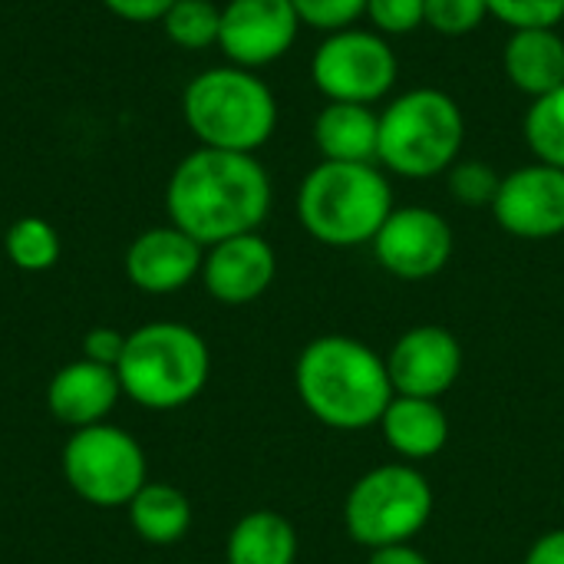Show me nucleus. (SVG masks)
<instances>
[{"instance_id":"nucleus-27","label":"nucleus","mask_w":564,"mask_h":564,"mask_svg":"<svg viewBox=\"0 0 564 564\" xmlns=\"http://www.w3.org/2000/svg\"><path fill=\"white\" fill-rule=\"evenodd\" d=\"M489 17L486 0H426V26L443 36H469Z\"/></svg>"},{"instance_id":"nucleus-30","label":"nucleus","mask_w":564,"mask_h":564,"mask_svg":"<svg viewBox=\"0 0 564 564\" xmlns=\"http://www.w3.org/2000/svg\"><path fill=\"white\" fill-rule=\"evenodd\" d=\"M126 337L129 334H122L116 327H93L83 337V357L93 364H102V367H119L122 350H126Z\"/></svg>"},{"instance_id":"nucleus-11","label":"nucleus","mask_w":564,"mask_h":564,"mask_svg":"<svg viewBox=\"0 0 564 564\" xmlns=\"http://www.w3.org/2000/svg\"><path fill=\"white\" fill-rule=\"evenodd\" d=\"M301 33L291 0H228L221 7L218 50L231 66L261 69L288 56Z\"/></svg>"},{"instance_id":"nucleus-13","label":"nucleus","mask_w":564,"mask_h":564,"mask_svg":"<svg viewBox=\"0 0 564 564\" xmlns=\"http://www.w3.org/2000/svg\"><path fill=\"white\" fill-rule=\"evenodd\" d=\"M387 373L393 393L440 400L463 373V344L446 327L420 324L393 344L387 354Z\"/></svg>"},{"instance_id":"nucleus-5","label":"nucleus","mask_w":564,"mask_h":564,"mask_svg":"<svg viewBox=\"0 0 564 564\" xmlns=\"http://www.w3.org/2000/svg\"><path fill=\"white\" fill-rule=\"evenodd\" d=\"M116 373L132 403L145 410H178L205 390L212 354L202 334L188 324L155 321L126 337Z\"/></svg>"},{"instance_id":"nucleus-24","label":"nucleus","mask_w":564,"mask_h":564,"mask_svg":"<svg viewBox=\"0 0 564 564\" xmlns=\"http://www.w3.org/2000/svg\"><path fill=\"white\" fill-rule=\"evenodd\" d=\"M522 132H525V142H529L535 162L564 169V86H558L549 96L532 99Z\"/></svg>"},{"instance_id":"nucleus-6","label":"nucleus","mask_w":564,"mask_h":564,"mask_svg":"<svg viewBox=\"0 0 564 564\" xmlns=\"http://www.w3.org/2000/svg\"><path fill=\"white\" fill-rule=\"evenodd\" d=\"M466 142V116L459 102L436 86L400 93L380 112L377 165L403 178L446 175L459 162Z\"/></svg>"},{"instance_id":"nucleus-31","label":"nucleus","mask_w":564,"mask_h":564,"mask_svg":"<svg viewBox=\"0 0 564 564\" xmlns=\"http://www.w3.org/2000/svg\"><path fill=\"white\" fill-rule=\"evenodd\" d=\"M102 3L119 20H129V23H155V20L165 17V10L175 0H102Z\"/></svg>"},{"instance_id":"nucleus-28","label":"nucleus","mask_w":564,"mask_h":564,"mask_svg":"<svg viewBox=\"0 0 564 564\" xmlns=\"http://www.w3.org/2000/svg\"><path fill=\"white\" fill-rule=\"evenodd\" d=\"M489 17L509 30H539L558 26L564 20V0H486Z\"/></svg>"},{"instance_id":"nucleus-15","label":"nucleus","mask_w":564,"mask_h":564,"mask_svg":"<svg viewBox=\"0 0 564 564\" xmlns=\"http://www.w3.org/2000/svg\"><path fill=\"white\" fill-rule=\"evenodd\" d=\"M202 261L205 248L169 221L135 235L126 251V278L145 294H172L202 274Z\"/></svg>"},{"instance_id":"nucleus-29","label":"nucleus","mask_w":564,"mask_h":564,"mask_svg":"<svg viewBox=\"0 0 564 564\" xmlns=\"http://www.w3.org/2000/svg\"><path fill=\"white\" fill-rule=\"evenodd\" d=\"M367 20L383 36H406L426 26V0H367Z\"/></svg>"},{"instance_id":"nucleus-14","label":"nucleus","mask_w":564,"mask_h":564,"mask_svg":"<svg viewBox=\"0 0 564 564\" xmlns=\"http://www.w3.org/2000/svg\"><path fill=\"white\" fill-rule=\"evenodd\" d=\"M274 274H278L274 248L258 231H251L205 248L198 278L218 304L241 307L258 301L274 284Z\"/></svg>"},{"instance_id":"nucleus-25","label":"nucleus","mask_w":564,"mask_h":564,"mask_svg":"<svg viewBox=\"0 0 564 564\" xmlns=\"http://www.w3.org/2000/svg\"><path fill=\"white\" fill-rule=\"evenodd\" d=\"M499 185H502V175L479 159H459L446 172V188H449L453 202H459L466 208H492Z\"/></svg>"},{"instance_id":"nucleus-9","label":"nucleus","mask_w":564,"mask_h":564,"mask_svg":"<svg viewBox=\"0 0 564 564\" xmlns=\"http://www.w3.org/2000/svg\"><path fill=\"white\" fill-rule=\"evenodd\" d=\"M397 76V50L383 33L364 26L327 33L311 56V79L327 102L373 106L390 96Z\"/></svg>"},{"instance_id":"nucleus-18","label":"nucleus","mask_w":564,"mask_h":564,"mask_svg":"<svg viewBox=\"0 0 564 564\" xmlns=\"http://www.w3.org/2000/svg\"><path fill=\"white\" fill-rule=\"evenodd\" d=\"M314 145L324 162H373L380 152V112L364 102H327L314 116Z\"/></svg>"},{"instance_id":"nucleus-26","label":"nucleus","mask_w":564,"mask_h":564,"mask_svg":"<svg viewBox=\"0 0 564 564\" xmlns=\"http://www.w3.org/2000/svg\"><path fill=\"white\" fill-rule=\"evenodd\" d=\"M294 13L301 20V26L337 33V30H350L357 26L360 17H367V0H291Z\"/></svg>"},{"instance_id":"nucleus-12","label":"nucleus","mask_w":564,"mask_h":564,"mask_svg":"<svg viewBox=\"0 0 564 564\" xmlns=\"http://www.w3.org/2000/svg\"><path fill=\"white\" fill-rule=\"evenodd\" d=\"M492 215L506 235L522 241L564 235V169L532 162L502 175Z\"/></svg>"},{"instance_id":"nucleus-22","label":"nucleus","mask_w":564,"mask_h":564,"mask_svg":"<svg viewBox=\"0 0 564 564\" xmlns=\"http://www.w3.org/2000/svg\"><path fill=\"white\" fill-rule=\"evenodd\" d=\"M3 251L10 258L13 268L26 271V274H40L50 271L59 261V235L56 228L40 218V215H23L17 218L7 235H3Z\"/></svg>"},{"instance_id":"nucleus-19","label":"nucleus","mask_w":564,"mask_h":564,"mask_svg":"<svg viewBox=\"0 0 564 564\" xmlns=\"http://www.w3.org/2000/svg\"><path fill=\"white\" fill-rule=\"evenodd\" d=\"M387 446L403 459H433L449 440V420L436 400L423 397H393L387 413L377 423Z\"/></svg>"},{"instance_id":"nucleus-10","label":"nucleus","mask_w":564,"mask_h":564,"mask_svg":"<svg viewBox=\"0 0 564 564\" xmlns=\"http://www.w3.org/2000/svg\"><path fill=\"white\" fill-rule=\"evenodd\" d=\"M383 271L400 281H426L436 278L456 248L449 221L423 205L393 208L377 238L370 241Z\"/></svg>"},{"instance_id":"nucleus-33","label":"nucleus","mask_w":564,"mask_h":564,"mask_svg":"<svg viewBox=\"0 0 564 564\" xmlns=\"http://www.w3.org/2000/svg\"><path fill=\"white\" fill-rule=\"evenodd\" d=\"M367 564H430V558L413 549L410 542H400V545H383V549H373L370 552V562Z\"/></svg>"},{"instance_id":"nucleus-20","label":"nucleus","mask_w":564,"mask_h":564,"mask_svg":"<svg viewBox=\"0 0 564 564\" xmlns=\"http://www.w3.org/2000/svg\"><path fill=\"white\" fill-rule=\"evenodd\" d=\"M225 558L228 564H294L297 532L281 512H248L235 522L225 545Z\"/></svg>"},{"instance_id":"nucleus-8","label":"nucleus","mask_w":564,"mask_h":564,"mask_svg":"<svg viewBox=\"0 0 564 564\" xmlns=\"http://www.w3.org/2000/svg\"><path fill=\"white\" fill-rule=\"evenodd\" d=\"M63 479L89 506L116 509L149 482L142 446L112 423L73 430L63 446Z\"/></svg>"},{"instance_id":"nucleus-16","label":"nucleus","mask_w":564,"mask_h":564,"mask_svg":"<svg viewBox=\"0 0 564 564\" xmlns=\"http://www.w3.org/2000/svg\"><path fill=\"white\" fill-rule=\"evenodd\" d=\"M119 397H122V383H119L116 367H102L86 357L59 367L46 387L50 413L73 430L106 423V416L116 410Z\"/></svg>"},{"instance_id":"nucleus-32","label":"nucleus","mask_w":564,"mask_h":564,"mask_svg":"<svg viewBox=\"0 0 564 564\" xmlns=\"http://www.w3.org/2000/svg\"><path fill=\"white\" fill-rule=\"evenodd\" d=\"M525 564H564V529L545 532L525 555Z\"/></svg>"},{"instance_id":"nucleus-7","label":"nucleus","mask_w":564,"mask_h":564,"mask_svg":"<svg viewBox=\"0 0 564 564\" xmlns=\"http://www.w3.org/2000/svg\"><path fill=\"white\" fill-rule=\"evenodd\" d=\"M433 516V486L406 463L377 466L354 482L344 502V525L357 545L383 549L410 542Z\"/></svg>"},{"instance_id":"nucleus-17","label":"nucleus","mask_w":564,"mask_h":564,"mask_svg":"<svg viewBox=\"0 0 564 564\" xmlns=\"http://www.w3.org/2000/svg\"><path fill=\"white\" fill-rule=\"evenodd\" d=\"M502 73L529 99L549 96L564 86V36L558 26L509 30L502 46Z\"/></svg>"},{"instance_id":"nucleus-21","label":"nucleus","mask_w":564,"mask_h":564,"mask_svg":"<svg viewBox=\"0 0 564 564\" xmlns=\"http://www.w3.org/2000/svg\"><path fill=\"white\" fill-rule=\"evenodd\" d=\"M126 509L135 535L149 545H175L192 529V502L169 482H145Z\"/></svg>"},{"instance_id":"nucleus-1","label":"nucleus","mask_w":564,"mask_h":564,"mask_svg":"<svg viewBox=\"0 0 564 564\" xmlns=\"http://www.w3.org/2000/svg\"><path fill=\"white\" fill-rule=\"evenodd\" d=\"M165 212L202 248L251 235L271 212V175L258 155L198 145L172 169Z\"/></svg>"},{"instance_id":"nucleus-2","label":"nucleus","mask_w":564,"mask_h":564,"mask_svg":"<svg viewBox=\"0 0 564 564\" xmlns=\"http://www.w3.org/2000/svg\"><path fill=\"white\" fill-rule=\"evenodd\" d=\"M294 383L307 413L344 433L377 426L397 397L387 373V357L340 334L317 337L301 350Z\"/></svg>"},{"instance_id":"nucleus-3","label":"nucleus","mask_w":564,"mask_h":564,"mask_svg":"<svg viewBox=\"0 0 564 564\" xmlns=\"http://www.w3.org/2000/svg\"><path fill=\"white\" fill-rule=\"evenodd\" d=\"M393 208V188L373 162L321 159L297 188V218L327 248L370 245Z\"/></svg>"},{"instance_id":"nucleus-4","label":"nucleus","mask_w":564,"mask_h":564,"mask_svg":"<svg viewBox=\"0 0 564 564\" xmlns=\"http://www.w3.org/2000/svg\"><path fill=\"white\" fill-rule=\"evenodd\" d=\"M182 116L205 149L254 155L278 129V99L254 69L225 63L185 86Z\"/></svg>"},{"instance_id":"nucleus-23","label":"nucleus","mask_w":564,"mask_h":564,"mask_svg":"<svg viewBox=\"0 0 564 564\" xmlns=\"http://www.w3.org/2000/svg\"><path fill=\"white\" fill-rule=\"evenodd\" d=\"M159 23L175 46L208 50V46H218L221 7L215 0H175Z\"/></svg>"}]
</instances>
